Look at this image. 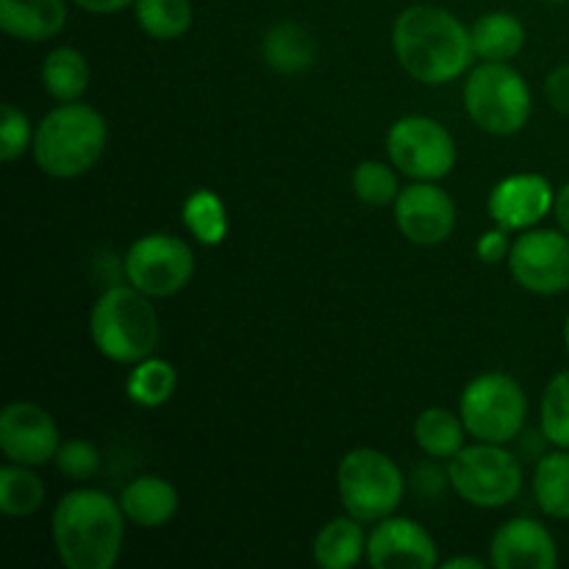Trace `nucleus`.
<instances>
[{"label":"nucleus","instance_id":"obj_35","mask_svg":"<svg viewBox=\"0 0 569 569\" xmlns=\"http://www.w3.org/2000/svg\"><path fill=\"white\" fill-rule=\"evenodd\" d=\"M78 9L89 11V14H117V11L128 9L133 6L137 0H72Z\"/></svg>","mask_w":569,"mask_h":569},{"label":"nucleus","instance_id":"obj_33","mask_svg":"<svg viewBox=\"0 0 569 569\" xmlns=\"http://www.w3.org/2000/svg\"><path fill=\"white\" fill-rule=\"evenodd\" d=\"M511 231H506V228H492V231H483L481 237H478V244H476V253L478 259L483 261V264H498V261L509 259L511 253V239H509Z\"/></svg>","mask_w":569,"mask_h":569},{"label":"nucleus","instance_id":"obj_22","mask_svg":"<svg viewBox=\"0 0 569 569\" xmlns=\"http://www.w3.org/2000/svg\"><path fill=\"white\" fill-rule=\"evenodd\" d=\"M467 428L461 415L442 409V406H431L422 411L415 420V442L431 459H453L461 448H465Z\"/></svg>","mask_w":569,"mask_h":569},{"label":"nucleus","instance_id":"obj_2","mask_svg":"<svg viewBox=\"0 0 569 569\" xmlns=\"http://www.w3.org/2000/svg\"><path fill=\"white\" fill-rule=\"evenodd\" d=\"M50 531L67 569H111L122 553L126 515L100 489H72L56 503Z\"/></svg>","mask_w":569,"mask_h":569},{"label":"nucleus","instance_id":"obj_24","mask_svg":"<svg viewBox=\"0 0 569 569\" xmlns=\"http://www.w3.org/2000/svg\"><path fill=\"white\" fill-rule=\"evenodd\" d=\"M533 498L553 520H569V450L545 453L533 470Z\"/></svg>","mask_w":569,"mask_h":569},{"label":"nucleus","instance_id":"obj_32","mask_svg":"<svg viewBox=\"0 0 569 569\" xmlns=\"http://www.w3.org/2000/svg\"><path fill=\"white\" fill-rule=\"evenodd\" d=\"M53 461L61 476L72 478V481H87V478L98 476L100 470L98 448L87 442V439H67V442H61Z\"/></svg>","mask_w":569,"mask_h":569},{"label":"nucleus","instance_id":"obj_28","mask_svg":"<svg viewBox=\"0 0 569 569\" xmlns=\"http://www.w3.org/2000/svg\"><path fill=\"white\" fill-rule=\"evenodd\" d=\"M137 22L150 39L170 42L192 28V3L189 0H137Z\"/></svg>","mask_w":569,"mask_h":569},{"label":"nucleus","instance_id":"obj_34","mask_svg":"<svg viewBox=\"0 0 569 569\" xmlns=\"http://www.w3.org/2000/svg\"><path fill=\"white\" fill-rule=\"evenodd\" d=\"M545 92H548L550 106L569 117V64L556 67V70L550 72L548 81H545Z\"/></svg>","mask_w":569,"mask_h":569},{"label":"nucleus","instance_id":"obj_26","mask_svg":"<svg viewBox=\"0 0 569 569\" xmlns=\"http://www.w3.org/2000/svg\"><path fill=\"white\" fill-rule=\"evenodd\" d=\"M183 226L187 231L198 239L206 248L222 244L228 237V211L220 194L214 189H194L187 200H183Z\"/></svg>","mask_w":569,"mask_h":569},{"label":"nucleus","instance_id":"obj_3","mask_svg":"<svg viewBox=\"0 0 569 569\" xmlns=\"http://www.w3.org/2000/svg\"><path fill=\"white\" fill-rule=\"evenodd\" d=\"M109 142L106 117L94 106L72 100L56 106L33 131L31 153L39 170L59 181L83 176L103 156Z\"/></svg>","mask_w":569,"mask_h":569},{"label":"nucleus","instance_id":"obj_14","mask_svg":"<svg viewBox=\"0 0 569 569\" xmlns=\"http://www.w3.org/2000/svg\"><path fill=\"white\" fill-rule=\"evenodd\" d=\"M367 565L376 569H433L439 550L431 533L409 517H383L367 537Z\"/></svg>","mask_w":569,"mask_h":569},{"label":"nucleus","instance_id":"obj_36","mask_svg":"<svg viewBox=\"0 0 569 569\" xmlns=\"http://www.w3.org/2000/svg\"><path fill=\"white\" fill-rule=\"evenodd\" d=\"M553 211H556V222H559L561 231L569 233V183H565V187L556 192Z\"/></svg>","mask_w":569,"mask_h":569},{"label":"nucleus","instance_id":"obj_31","mask_svg":"<svg viewBox=\"0 0 569 569\" xmlns=\"http://www.w3.org/2000/svg\"><path fill=\"white\" fill-rule=\"evenodd\" d=\"M33 131L31 120L22 109H17L14 103L3 106V114H0V161H17L28 148L33 144Z\"/></svg>","mask_w":569,"mask_h":569},{"label":"nucleus","instance_id":"obj_25","mask_svg":"<svg viewBox=\"0 0 569 569\" xmlns=\"http://www.w3.org/2000/svg\"><path fill=\"white\" fill-rule=\"evenodd\" d=\"M131 367L133 370L126 381V395L131 403L142 406V409H159L176 395L178 372L167 359L148 356Z\"/></svg>","mask_w":569,"mask_h":569},{"label":"nucleus","instance_id":"obj_19","mask_svg":"<svg viewBox=\"0 0 569 569\" xmlns=\"http://www.w3.org/2000/svg\"><path fill=\"white\" fill-rule=\"evenodd\" d=\"M315 561L322 569H350L367 559V537L361 531V520L356 517H337L326 522L315 537Z\"/></svg>","mask_w":569,"mask_h":569},{"label":"nucleus","instance_id":"obj_39","mask_svg":"<svg viewBox=\"0 0 569 569\" xmlns=\"http://www.w3.org/2000/svg\"><path fill=\"white\" fill-rule=\"evenodd\" d=\"M548 3H569V0H548Z\"/></svg>","mask_w":569,"mask_h":569},{"label":"nucleus","instance_id":"obj_15","mask_svg":"<svg viewBox=\"0 0 569 569\" xmlns=\"http://www.w3.org/2000/svg\"><path fill=\"white\" fill-rule=\"evenodd\" d=\"M556 192L537 172H517L495 183L489 194V217L506 231H528L553 211Z\"/></svg>","mask_w":569,"mask_h":569},{"label":"nucleus","instance_id":"obj_6","mask_svg":"<svg viewBox=\"0 0 569 569\" xmlns=\"http://www.w3.org/2000/svg\"><path fill=\"white\" fill-rule=\"evenodd\" d=\"M337 489L350 517L378 522L400 506L406 478L387 453L376 448H356L339 461Z\"/></svg>","mask_w":569,"mask_h":569},{"label":"nucleus","instance_id":"obj_27","mask_svg":"<svg viewBox=\"0 0 569 569\" xmlns=\"http://www.w3.org/2000/svg\"><path fill=\"white\" fill-rule=\"evenodd\" d=\"M33 470L37 467L14 465V461L0 470V511L6 517H28L42 509L48 489Z\"/></svg>","mask_w":569,"mask_h":569},{"label":"nucleus","instance_id":"obj_13","mask_svg":"<svg viewBox=\"0 0 569 569\" xmlns=\"http://www.w3.org/2000/svg\"><path fill=\"white\" fill-rule=\"evenodd\" d=\"M395 222L411 244L433 248L453 233L456 203L433 181H417L400 189L398 200H395Z\"/></svg>","mask_w":569,"mask_h":569},{"label":"nucleus","instance_id":"obj_21","mask_svg":"<svg viewBox=\"0 0 569 569\" xmlns=\"http://www.w3.org/2000/svg\"><path fill=\"white\" fill-rule=\"evenodd\" d=\"M472 50L483 61H509L526 44V28L509 11H489L470 28Z\"/></svg>","mask_w":569,"mask_h":569},{"label":"nucleus","instance_id":"obj_7","mask_svg":"<svg viewBox=\"0 0 569 569\" xmlns=\"http://www.w3.org/2000/svg\"><path fill=\"white\" fill-rule=\"evenodd\" d=\"M448 481L476 509H503L520 495L522 465L506 445H465L450 459Z\"/></svg>","mask_w":569,"mask_h":569},{"label":"nucleus","instance_id":"obj_5","mask_svg":"<svg viewBox=\"0 0 569 569\" xmlns=\"http://www.w3.org/2000/svg\"><path fill=\"white\" fill-rule=\"evenodd\" d=\"M465 111L481 131L511 137L531 120V89L506 61H483L465 83Z\"/></svg>","mask_w":569,"mask_h":569},{"label":"nucleus","instance_id":"obj_1","mask_svg":"<svg viewBox=\"0 0 569 569\" xmlns=\"http://www.w3.org/2000/svg\"><path fill=\"white\" fill-rule=\"evenodd\" d=\"M392 50L415 81L439 87L467 72L476 59L465 22L439 6H409L392 26Z\"/></svg>","mask_w":569,"mask_h":569},{"label":"nucleus","instance_id":"obj_10","mask_svg":"<svg viewBox=\"0 0 569 569\" xmlns=\"http://www.w3.org/2000/svg\"><path fill=\"white\" fill-rule=\"evenodd\" d=\"M387 153L403 176L415 181H439L456 167V142L448 128L433 117L409 114L392 122Z\"/></svg>","mask_w":569,"mask_h":569},{"label":"nucleus","instance_id":"obj_29","mask_svg":"<svg viewBox=\"0 0 569 569\" xmlns=\"http://www.w3.org/2000/svg\"><path fill=\"white\" fill-rule=\"evenodd\" d=\"M539 428L542 437L556 448L569 450V370L550 378L539 406Z\"/></svg>","mask_w":569,"mask_h":569},{"label":"nucleus","instance_id":"obj_11","mask_svg":"<svg viewBox=\"0 0 569 569\" xmlns=\"http://www.w3.org/2000/svg\"><path fill=\"white\" fill-rule=\"evenodd\" d=\"M509 270L533 295H561L569 289V233L528 228L511 242Z\"/></svg>","mask_w":569,"mask_h":569},{"label":"nucleus","instance_id":"obj_18","mask_svg":"<svg viewBox=\"0 0 569 569\" xmlns=\"http://www.w3.org/2000/svg\"><path fill=\"white\" fill-rule=\"evenodd\" d=\"M64 0H0V28L20 42H44L64 31Z\"/></svg>","mask_w":569,"mask_h":569},{"label":"nucleus","instance_id":"obj_4","mask_svg":"<svg viewBox=\"0 0 569 569\" xmlns=\"http://www.w3.org/2000/svg\"><path fill=\"white\" fill-rule=\"evenodd\" d=\"M89 337L109 361L137 365L153 356L161 339L156 306L131 283L106 289L89 315Z\"/></svg>","mask_w":569,"mask_h":569},{"label":"nucleus","instance_id":"obj_12","mask_svg":"<svg viewBox=\"0 0 569 569\" xmlns=\"http://www.w3.org/2000/svg\"><path fill=\"white\" fill-rule=\"evenodd\" d=\"M61 433L48 409L31 400L9 403L0 415V450L6 461L26 467H44L56 459Z\"/></svg>","mask_w":569,"mask_h":569},{"label":"nucleus","instance_id":"obj_37","mask_svg":"<svg viewBox=\"0 0 569 569\" xmlns=\"http://www.w3.org/2000/svg\"><path fill=\"white\" fill-rule=\"evenodd\" d=\"M481 559H472V556H456V559L445 561V569H483Z\"/></svg>","mask_w":569,"mask_h":569},{"label":"nucleus","instance_id":"obj_20","mask_svg":"<svg viewBox=\"0 0 569 569\" xmlns=\"http://www.w3.org/2000/svg\"><path fill=\"white\" fill-rule=\"evenodd\" d=\"M261 56L272 70L283 72V76H295L315 64V39L298 22H278L276 28L264 33L261 39Z\"/></svg>","mask_w":569,"mask_h":569},{"label":"nucleus","instance_id":"obj_9","mask_svg":"<svg viewBox=\"0 0 569 569\" xmlns=\"http://www.w3.org/2000/svg\"><path fill=\"white\" fill-rule=\"evenodd\" d=\"M126 281L148 298H172L194 276V253L172 233H144L122 259Z\"/></svg>","mask_w":569,"mask_h":569},{"label":"nucleus","instance_id":"obj_30","mask_svg":"<svg viewBox=\"0 0 569 569\" xmlns=\"http://www.w3.org/2000/svg\"><path fill=\"white\" fill-rule=\"evenodd\" d=\"M398 167H389L383 161H361L353 170V192L367 206H389L398 200Z\"/></svg>","mask_w":569,"mask_h":569},{"label":"nucleus","instance_id":"obj_16","mask_svg":"<svg viewBox=\"0 0 569 569\" xmlns=\"http://www.w3.org/2000/svg\"><path fill=\"white\" fill-rule=\"evenodd\" d=\"M489 559L498 569H553L559 565V548L542 522L517 517L495 531Z\"/></svg>","mask_w":569,"mask_h":569},{"label":"nucleus","instance_id":"obj_17","mask_svg":"<svg viewBox=\"0 0 569 569\" xmlns=\"http://www.w3.org/2000/svg\"><path fill=\"white\" fill-rule=\"evenodd\" d=\"M120 506L128 522L144 528V531H153V528L167 526L178 515L181 498H178V489L164 478L139 476L122 489Z\"/></svg>","mask_w":569,"mask_h":569},{"label":"nucleus","instance_id":"obj_38","mask_svg":"<svg viewBox=\"0 0 569 569\" xmlns=\"http://www.w3.org/2000/svg\"><path fill=\"white\" fill-rule=\"evenodd\" d=\"M565 345H567V353H569V315H567V322H565Z\"/></svg>","mask_w":569,"mask_h":569},{"label":"nucleus","instance_id":"obj_8","mask_svg":"<svg viewBox=\"0 0 569 569\" xmlns=\"http://www.w3.org/2000/svg\"><path fill=\"white\" fill-rule=\"evenodd\" d=\"M459 415L476 442L509 445L526 428L528 398L506 372H483L461 392Z\"/></svg>","mask_w":569,"mask_h":569},{"label":"nucleus","instance_id":"obj_23","mask_svg":"<svg viewBox=\"0 0 569 569\" xmlns=\"http://www.w3.org/2000/svg\"><path fill=\"white\" fill-rule=\"evenodd\" d=\"M42 83L59 103L81 100L89 89L87 56L70 44L50 50L42 64Z\"/></svg>","mask_w":569,"mask_h":569}]
</instances>
